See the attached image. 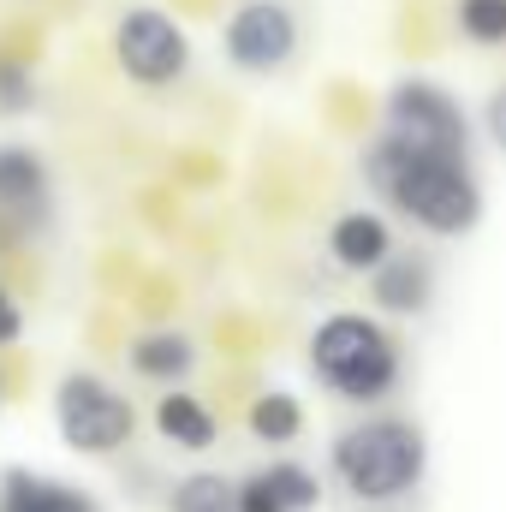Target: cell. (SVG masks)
Listing matches in <instances>:
<instances>
[{
    "label": "cell",
    "mask_w": 506,
    "mask_h": 512,
    "mask_svg": "<svg viewBox=\"0 0 506 512\" xmlns=\"http://www.w3.org/2000/svg\"><path fill=\"white\" fill-rule=\"evenodd\" d=\"M364 179L381 203H393L405 221H417L423 233L441 239H465L483 221V185L471 173L465 155H435V149H411L393 131H381L364 149Z\"/></svg>",
    "instance_id": "6da1fadb"
},
{
    "label": "cell",
    "mask_w": 506,
    "mask_h": 512,
    "mask_svg": "<svg viewBox=\"0 0 506 512\" xmlns=\"http://www.w3.org/2000/svg\"><path fill=\"white\" fill-rule=\"evenodd\" d=\"M310 370L316 382L352 405H376L387 399L399 376H405V352L399 340L381 328L376 316H358V310H340V316H322L316 334H310Z\"/></svg>",
    "instance_id": "7a4b0ae2"
},
{
    "label": "cell",
    "mask_w": 506,
    "mask_h": 512,
    "mask_svg": "<svg viewBox=\"0 0 506 512\" xmlns=\"http://www.w3.org/2000/svg\"><path fill=\"white\" fill-rule=\"evenodd\" d=\"M328 465H334V477H340V489H346L352 501L381 507V501H399V495H411V489L423 483V471H429V441H423V429L405 423V417H370V423H352V429L334 441Z\"/></svg>",
    "instance_id": "3957f363"
},
{
    "label": "cell",
    "mask_w": 506,
    "mask_h": 512,
    "mask_svg": "<svg viewBox=\"0 0 506 512\" xmlns=\"http://www.w3.org/2000/svg\"><path fill=\"white\" fill-rule=\"evenodd\" d=\"M54 423H60V441L72 453H96V459L120 453L131 441V429H137L131 399L120 387H108L102 376H90V370H72L54 387Z\"/></svg>",
    "instance_id": "277c9868"
},
{
    "label": "cell",
    "mask_w": 506,
    "mask_h": 512,
    "mask_svg": "<svg viewBox=\"0 0 506 512\" xmlns=\"http://www.w3.org/2000/svg\"><path fill=\"white\" fill-rule=\"evenodd\" d=\"M387 131L399 137V143H411V149H435V155H465L471 161V120H465V108L441 90V84H429V78H399L393 90H387Z\"/></svg>",
    "instance_id": "5b68a950"
},
{
    "label": "cell",
    "mask_w": 506,
    "mask_h": 512,
    "mask_svg": "<svg viewBox=\"0 0 506 512\" xmlns=\"http://www.w3.org/2000/svg\"><path fill=\"white\" fill-rule=\"evenodd\" d=\"M114 54H120V72H126L131 84L161 90V84L185 78V66H191V36H185V24L167 18L161 6H131L126 18H120V30H114Z\"/></svg>",
    "instance_id": "8992f818"
},
{
    "label": "cell",
    "mask_w": 506,
    "mask_h": 512,
    "mask_svg": "<svg viewBox=\"0 0 506 512\" xmlns=\"http://www.w3.org/2000/svg\"><path fill=\"white\" fill-rule=\"evenodd\" d=\"M221 48H227V60H233L239 72L268 78V72H280V66L298 54V12H292L286 0H245V6L227 18Z\"/></svg>",
    "instance_id": "52a82bcc"
},
{
    "label": "cell",
    "mask_w": 506,
    "mask_h": 512,
    "mask_svg": "<svg viewBox=\"0 0 506 512\" xmlns=\"http://www.w3.org/2000/svg\"><path fill=\"white\" fill-rule=\"evenodd\" d=\"M54 215V185H48V161L30 143H0V221L18 239H36Z\"/></svg>",
    "instance_id": "ba28073f"
},
{
    "label": "cell",
    "mask_w": 506,
    "mask_h": 512,
    "mask_svg": "<svg viewBox=\"0 0 506 512\" xmlns=\"http://www.w3.org/2000/svg\"><path fill=\"white\" fill-rule=\"evenodd\" d=\"M370 298H376L387 316H423L429 298H435V262L417 251H393L370 274Z\"/></svg>",
    "instance_id": "9c48e42d"
},
{
    "label": "cell",
    "mask_w": 506,
    "mask_h": 512,
    "mask_svg": "<svg viewBox=\"0 0 506 512\" xmlns=\"http://www.w3.org/2000/svg\"><path fill=\"white\" fill-rule=\"evenodd\" d=\"M0 512H102L90 489H72L60 477H42V471H0Z\"/></svg>",
    "instance_id": "30bf717a"
},
{
    "label": "cell",
    "mask_w": 506,
    "mask_h": 512,
    "mask_svg": "<svg viewBox=\"0 0 506 512\" xmlns=\"http://www.w3.org/2000/svg\"><path fill=\"white\" fill-rule=\"evenodd\" d=\"M328 251H334V262H340V268H352V274H376L381 262L393 256V227H387L381 215L352 209V215H340V221H334Z\"/></svg>",
    "instance_id": "8fae6325"
},
{
    "label": "cell",
    "mask_w": 506,
    "mask_h": 512,
    "mask_svg": "<svg viewBox=\"0 0 506 512\" xmlns=\"http://www.w3.org/2000/svg\"><path fill=\"white\" fill-rule=\"evenodd\" d=\"M131 370L143 376V382H185L191 370H197V346L179 334V328H155V334H143V340H131Z\"/></svg>",
    "instance_id": "7c38bea8"
},
{
    "label": "cell",
    "mask_w": 506,
    "mask_h": 512,
    "mask_svg": "<svg viewBox=\"0 0 506 512\" xmlns=\"http://www.w3.org/2000/svg\"><path fill=\"white\" fill-rule=\"evenodd\" d=\"M155 429L173 441V447H185V453H203V447H215V435H221V423H215V411L203 405V399H191V393H161V405H155Z\"/></svg>",
    "instance_id": "4fadbf2b"
},
{
    "label": "cell",
    "mask_w": 506,
    "mask_h": 512,
    "mask_svg": "<svg viewBox=\"0 0 506 512\" xmlns=\"http://www.w3.org/2000/svg\"><path fill=\"white\" fill-rule=\"evenodd\" d=\"M298 429H304V405H298L292 393H262L251 405V435L256 441L286 447V441H298Z\"/></svg>",
    "instance_id": "5bb4252c"
},
{
    "label": "cell",
    "mask_w": 506,
    "mask_h": 512,
    "mask_svg": "<svg viewBox=\"0 0 506 512\" xmlns=\"http://www.w3.org/2000/svg\"><path fill=\"white\" fill-rule=\"evenodd\" d=\"M233 501H239V483H227L215 471H197L173 489V512H233Z\"/></svg>",
    "instance_id": "9a60e30c"
},
{
    "label": "cell",
    "mask_w": 506,
    "mask_h": 512,
    "mask_svg": "<svg viewBox=\"0 0 506 512\" xmlns=\"http://www.w3.org/2000/svg\"><path fill=\"white\" fill-rule=\"evenodd\" d=\"M268 483H274V495H280V507L286 512H316V501H322V483H316L310 465L280 459V465H268Z\"/></svg>",
    "instance_id": "2e32d148"
},
{
    "label": "cell",
    "mask_w": 506,
    "mask_h": 512,
    "mask_svg": "<svg viewBox=\"0 0 506 512\" xmlns=\"http://www.w3.org/2000/svg\"><path fill=\"white\" fill-rule=\"evenodd\" d=\"M30 108H36V72L30 60L0 48V114H30Z\"/></svg>",
    "instance_id": "e0dca14e"
},
{
    "label": "cell",
    "mask_w": 506,
    "mask_h": 512,
    "mask_svg": "<svg viewBox=\"0 0 506 512\" xmlns=\"http://www.w3.org/2000/svg\"><path fill=\"white\" fill-rule=\"evenodd\" d=\"M459 30L483 48L506 42V0H459Z\"/></svg>",
    "instance_id": "ac0fdd59"
},
{
    "label": "cell",
    "mask_w": 506,
    "mask_h": 512,
    "mask_svg": "<svg viewBox=\"0 0 506 512\" xmlns=\"http://www.w3.org/2000/svg\"><path fill=\"white\" fill-rule=\"evenodd\" d=\"M233 512H286V507H280V495H274V483H268V471H256V477H245V483H239V501H233Z\"/></svg>",
    "instance_id": "d6986e66"
},
{
    "label": "cell",
    "mask_w": 506,
    "mask_h": 512,
    "mask_svg": "<svg viewBox=\"0 0 506 512\" xmlns=\"http://www.w3.org/2000/svg\"><path fill=\"white\" fill-rule=\"evenodd\" d=\"M18 334H24V310H18V298L0 286V346H12Z\"/></svg>",
    "instance_id": "ffe728a7"
},
{
    "label": "cell",
    "mask_w": 506,
    "mask_h": 512,
    "mask_svg": "<svg viewBox=\"0 0 506 512\" xmlns=\"http://www.w3.org/2000/svg\"><path fill=\"white\" fill-rule=\"evenodd\" d=\"M483 120H489V137H495V149L506 155V84L495 90V96H489V114H483Z\"/></svg>",
    "instance_id": "44dd1931"
},
{
    "label": "cell",
    "mask_w": 506,
    "mask_h": 512,
    "mask_svg": "<svg viewBox=\"0 0 506 512\" xmlns=\"http://www.w3.org/2000/svg\"><path fill=\"white\" fill-rule=\"evenodd\" d=\"M0 405H6V376H0Z\"/></svg>",
    "instance_id": "7402d4cb"
}]
</instances>
